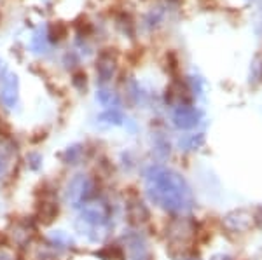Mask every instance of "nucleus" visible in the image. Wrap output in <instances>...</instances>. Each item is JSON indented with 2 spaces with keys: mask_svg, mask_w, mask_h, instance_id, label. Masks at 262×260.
Returning <instances> with one entry per match:
<instances>
[{
  "mask_svg": "<svg viewBox=\"0 0 262 260\" xmlns=\"http://www.w3.org/2000/svg\"><path fill=\"white\" fill-rule=\"evenodd\" d=\"M248 2H257V0H248Z\"/></svg>",
  "mask_w": 262,
  "mask_h": 260,
  "instance_id": "8",
  "label": "nucleus"
},
{
  "mask_svg": "<svg viewBox=\"0 0 262 260\" xmlns=\"http://www.w3.org/2000/svg\"><path fill=\"white\" fill-rule=\"evenodd\" d=\"M96 65H98L96 70H98L100 81L101 82L111 81L114 72H116V58H114L111 53H101L98 61H96Z\"/></svg>",
  "mask_w": 262,
  "mask_h": 260,
  "instance_id": "5",
  "label": "nucleus"
},
{
  "mask_svg": "<svg viewBox=\"0 0 262 260\" xmlns=\"http://www.w3.org/2000/svg\"><path fill=\"white\" fill-rule=\"evenodd\" d=\"M96 98L100 100V103L103 105V107H108V108H114L117 107V103H119V98H117L116 94L112 93V91H100L98 96Z\"/></svg>",
  "mask_w": 262,
  "mask_h": 260,
  "instance_id": "6",
  "label": "nucleus"
},
{
  "mask_svg": "<svg viewBox=\"0 0 262 260\" xmlns=\"http://www.w3.org/2000/svg\"><path fill=\"white\" fill-rule=\"evenodd\" d=\"M201 119V112L194 107H187V105H182L175 110L173 114V124L180 129H191L194 126H198Z\"/></svg>",
  "mask_w": 262,
  "mask_h": 260,
  "instance_id": "3",
  "label": "nucleus"
},
{
  "mask_svg": "<svg viewBox=\"0 0 262 260\" xmlns=\"http://www.w3.org/2000/svg\"><path fill=\"white\" fill-rule=\"evenodd\" d=\"M147 192L164 209L182 211L192 206V194L184 178L163 166H152L147 171Z\"/></svg>",
  "mask_w": 262,
  "mask_h": 260,
  "instance_id": "1",
  "label": "nucleus"
},
{
  "mask_svg": "<svg viewBox=\"0 0 262 260\" xmlns=\"http://www.w3.org/2000/svg\"><path fill=\"white\" fill-rule=\"evenodd\" d=\"M46 40H48V37L44 35V33H37L35 37H33V40H32V48L35 49L37 53H40L42 49H46Z\"/></svg>",
  "mask_w": 262,
  "mask_h": 260,
  "instance_id": "7",
  "label": "nucleus"
},
{
  "mask_svg": "<svg viewBox=\"0 0 262 260\" xmlns=\"http://www.w3.org/2000/svg\"><path fill=\"white\" fill-rule=\"evenodd\" d=\"M90 191H91L90 180L84 178L82 175H79L77 178L72 180V183L69 185V201L74 206H79L90 196Z\"/></svg>",
  "mask_w": 262,
  "mask_h": 260,
  "instance_id": "4",
  "label": "nucleus"
},
{
  "mask_svg": "<svg viewBox=\"0 0 262 260\" xmlns=\"http://www.w3.org/2000/svg\"><path fill=\"white\" fill-rule=\"evenodd\" d=\"M18 77L14 74H4L0 79V100L6 107L12 108L18 103Z\"/></svg>",
  "mask_w": 262,
  "mask_h": 260,
  "instance_id": "2",
  "label": "nucleus"
}]
</instances>
